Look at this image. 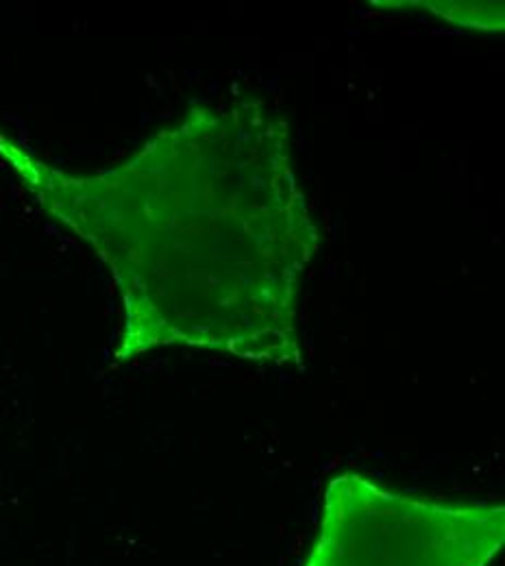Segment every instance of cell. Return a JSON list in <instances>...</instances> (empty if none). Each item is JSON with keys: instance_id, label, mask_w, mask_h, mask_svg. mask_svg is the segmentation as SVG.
Returning a JSON list of instances; mask_svg holds the SVG:
<instances>
[{"instance_id": "cell-1", "label": "cell", "mask_w": 505, "mask_h": 566, "mask_svg": "<svg viewBox=\"0 0 505 566\" xmlns=\"http://www.w3.org/2000/svg\"><path fill=\"white\" fill-rule=\"evenodd\" d=\"M0 161L109 269L116 366L161 347L303 364L298 292L320 238L262 98L197 105L105 170L55 168L7 134Z\"/></svg>"}, {"instance_id": "cell-2", "label": "cell", "mask_w": 505, "mask_h": 566, "mask_svg": "<svg viewBox=\"0 0 505 566\" xmlns=\"http://www.w3.org/2000/svg\"><path fill=\"white\" fill-rule=\"evenodd\" d=\"M504 543V501L421 499L349 471L325 489L303 566H491Z\"/></svg>"}]
</instances>
